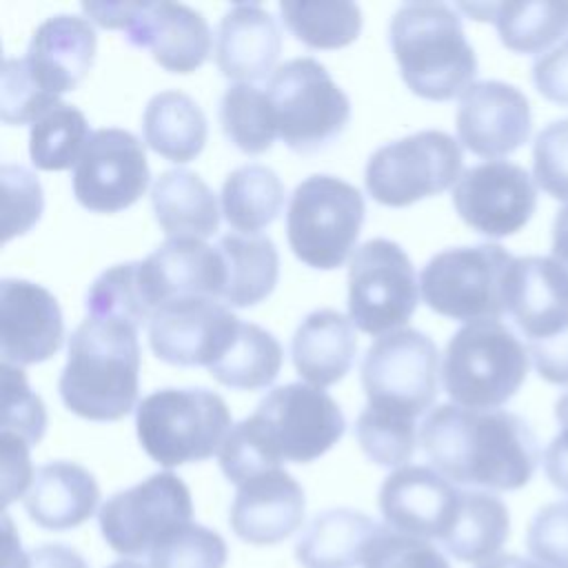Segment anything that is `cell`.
Instances as JSON below:
<instances>
[{"instance_id":"83f0119b","label":"cell","mask_w":568,"mask_h":568,"mask_svg":"<svg viewBox=\"0 0 568 568\" xmlns=\"http://www.w3.org/2000/svg\"><path fill=\"white\" fill-rule=\"evenodd\" d=\"M382 524L353 508H331L313 517L295 546L302 568H355Z\"/></svg>"},{"instance_id":"9a60e30c","label":"cell","mask_w":568,"mask_h":568,"mask_svg":"<svg viewBox=\"0 0 568 568\" xmlns=\"http://www.w3.org/2000/svg\"><path fill=\"white\" fill-rule=\"evenodd\" d=\"M459 217L481 235L506 237L528 224L537 209V186L528 171L506 160H488L462 173L453 189Z\"/></svg>"},{"instance_id":"6f0895ef","label":"cell","mask_w":568,"mask_h":568,"mask_svg":"<svg viewBox=\"0 0 568 568\" xmlns=\"http://www.w3.org/2000/svg\"><path fill=\"white\" fill-rule=\"evenodd\" d=\"M4 568H29V552H22L20 539L11 526L9 515H4Z\"/></svg>"},{"instance_id":"c3c4849f","label":"cell","mask_w":568,"mask_h":568,"mask_svg":"<svg viewBox=\"0 0 568 568\" xmlns=\"http://www.w3.org/2000/svg\"><path fill=\"white\" fill-rule=\"evenodd\" d=\"M528 552L546 568H568V501L537 510L526 535Z\"/></svg>"},{"instance_id":"8992f818","label":"cell","mask_w":568,"mask_h":568,"mask_svg":"<svg viewBox=\"0 0 568 568\" xmlns=\"http://www.w3.org/2000/svg\"><path fill=\"white\" fill-rule=\"evenodd\" d=\"M277 138L295 153H315L342 135L351 100L315 58L280 64L264 89Z\"/></svg>"},{"instance_id":"8fae6325","label":"cell","mask_w":568,"mask_h":568,"mask_svg":"<svg viewBox=\"0 0 568 568\" xmlns=\"http://www.w3.org/2000/svg\"><path fill=\"white\" fill-rule=\"evenodd\" d=\"M410 257L386 237L364 242L348 264V317L368 333L382 335L406 324L417 308L419 288Z\"/></svg>"},{"instance_id":"d6986e66","label":"cell","mask_w":568,"mask_h":568,"mask_svg":"<svg viewBox=\"0 0 568 568\" xmlns=\"http://www.w3.org/2000/svg\"><path fill=\"white\" fill-rule=\"evenodd\" d=\"M64 322L53 293L29 280L0 284L2 364L29 366L49 359L62 346Z\"/></svg>"},{"instance_id":"836d02e7","label":"cell","mask_w":568,"mask_h":568,"mask_svg":"<svg viewBox=\"0 0 568 568\" xmlns=\"http://www.w3.org/2000/svg\"><path fill=\"white\" fill-rule=\"evenodd\" d=\"M282 346L266 328L240 322L226 353L209 366L213 379L237 390H262L271 386L282 368Z\"/></svg>"},{"instance_id":"f907efd6","label":"cell","mask_w":568,"mask_h":568,"mask_svg":"<svg viewBox=\"0 0 568 568\" xmlns=\"http://www.w3.org/2000/svg\"><path fill=\"white\" fill-rule=\"evenodd\" d=\"M532 82L546 100L568 104V36L535 60Z\"/></svg>"},{"instance_id":"d4e9b609","label":"cell","mask_w":568,"mask_h":568,"mask_svg":"<svg viewBox=\"0 0 568 568\" xmlns=\"http://www.w3.org/2000/svg\"><path fill=\"white\" fill-rule=\"evenodd\" d=\"M282 51L275 18L257 2H237L220 20L215 62L222 75L240 82L262 80L273 73Z\"/></svg>"},{"instance_id":"bcb514c9","label":"cell","mask_w":568,"mask_h":568,"mask_svg":"<svg viewBox=\"0 0 568 568\" xmlns=\"http://www.w3.org/2000/svg\"><path fill=\"white\" fill-rule=\"evenodd\" d=\"M362 568H450V564L430 541L382 526L366 550Z\"/></svg>"},{"instance_id":"ac0fdd59","label":"cell","mask_w":568,"mask_h":568,"mask_svg":"<svg viewBox=\"0 0 568 568\" xmlns=\"http://www.w3.org/2000/svg\"><path fill=\"white\" fill-rule=\"evenodd\" d=\"M457 138L475 155L499 160L519 149L532 126L526 95L506 82H473L457 104Z\"/></svg>"},{"instance_id":"ba28073f","label":"cell","mask_w":568,"mask_h":568,"mask_svg":"<svg viewBox=\"0 0 568 568\" xmlns=\"http://www.w3.org/2000/svg\"><path fill=\"white\" fill-rule=\"evenodd\" d=\"M513 255L499 244L455 246L435 253L419 273L426 306L459 322L499 320Z\"/></svg>"},{"instance_id":"484cf974","label":"cell","mask_w":568,"mask_h":568,"mask_svg":"<svg viewBox=\"0 0 568 568\" xmlns=\"http://www.w3.org/2000/svg\"><path fill=\"white\" fill-rule=\"evenodd\" d=\"M100 486L91 470L75 462H49L36 468L24 495V510L44 530H71L98 508Z\"/></svg>"},{"instance_id":"3957f363","label":"cell","mask_w":568,"mask_h":568,"mask_svg":"<svg viewBox=\"0 0 568 568\" xmlns=\"http://www.w3.org/2000/svg\"><path fill=\"white\" fill-rule=\"evenodd\" d=\"M406 87L426 100L462 95L477 73V58L457 11L444 2H406L388 29Z\"/></svg>"},{"instance_id":"44dd1931","label":"cell","mask_w":568,"mask_h":568,"mask_svg":"<svg viewBox=\"0 0 568 568\" xmlns=\"http://www.w3.org/2000/svg\"><path fill=\"white\" fill-rule=\"evenodd\" d=\"M304 488L286 470H268L237 486L229 521L233 532L253 546H273L304 521Z\"/></svg>"},{"instance_id":"7bdbcfd3","label":"cell","mask_w":568,"mask_h":568,"mask_svg":"<svg viewBox=\"0 0 568 568\" xmlns=\"http://www.w3.org/2000/svg\"><path fill=\"white\" fill-rule=\"evenodd\" d=\"M2 422L0 433L16 435L29 446H38L47 428V410L38 393L27 384L24 371L2 364Z\"/></svg>"},{"instance_id":"ffe728a7","label":"cell","mask_w":568,"mask_h":568,"mask_svg":"<svg viewBox=\"0 0 568 568\" xmlns=\"http://www.w3.org/2000/svg\"><path fill=\"white\" fill-rule=\"evenodd\" d=\"M129 44L149 49L153 60L173 73H191L211 53L213 36L200 11L182 2H140L124 31Z\"/></svg>"},{"instance_id":"4fadbf2b","label":"cell","mask_w":568,"mask_h":568,"mask_svg":"<svg viewBox=\"0 0 568 568\" xmlns=\"http://www.w3.org/2000/svg\"><path fill=\"white\" fill-rule=\"evenodd\" d=\"M149 178L144 146L131 131L98 129L73 166V195L89 211L118 213L144 195Z\"/></svg>"},{"instance_id":"60d3db41","label":"cell","mask_w":568,"mask_h":568,"mask_svg":"<svg viewBox=\"0 0 568 568\" xmlns=\"http://www.w3.org/2000/svg\"><path fill=\"white\" fill-rule=\"evenodd\" d=\"M355 435L364 455L386 468H402L413 457L415 444L419 442L415 419L371 406L359 413Z\"/></svg>"},{"instance_id":"7c38bea8","label":"cell","mask_w":568,"mask_h":568,"mask_svg":"<svg viewBox=\"0 0 568 568\" xmlns=\"http://www.w3.org/2000/svg\"><path fill=\"white\" fill-rule=\"evenodd\" d=\"M193 519L186 484L171 470L111 495L98 513L104 541L122 557H142L171 530Z\"/></svg>"},{"instance_id":"d590c367","label":"cell","mask_w":568,"mask_h":568,"mask_svg":"<svg viewBox=\"0 0 568 568\" xmlns=\"http://www.w3.org/2000/svg\"><path fill=\"white\" fill-rule=\"evenodd\" d=\"M280 13L286 29L311 49H342L362 31V11L346 0H284Z\"/></svg>"},{"instance_id":"db71d44e","label":"cell","mask_w":568,"mask_h":568,"mask_svg":"<svg viewBox=\"0 0 568 568\" xmlns=\"http://www.w3.org/2000/svg\"><path fill=\"white\" fill-rule=\"evenodd\" d=\"M82 11L104 29L126 31L140 11V2H84Z\"/></svg>"},{"instance_id":"ab89813d","label":"cell","mask_w":568,"mask_h":568,"mask_svg":"<svg viewBox=\"0 0 568 568\" xmlns=\"http://www.w3.org/2000/svg\"><path fill=\"white\" fill-rule=\"evenodd\" d=\"M217 459L224 477L235 486H242L268 470H277L284 462L255 413L229 430Z\"/></svg>"},{"instance_id":"f6af8a7d","label":"cell","mask_w":568,"mask_h":568,"mask_svg":"<svg viewBox=\"0 0 568 568\" xmlns=\"http://www.w3.org/2000/svg\"><path fill=\"white\" fill-rule=\"evenodd\" d=\"M42 189L36 175L18 164H2V231L4 242L27 233L42 213Z\"/></svg>"},{"instance_id":"f1b7e54d","label":"cell","mask_w":568,"mask_h":568,"mask_svg":"<svg viewBox=\"0 0 568 568\" xmlns=\"http://www.w3.org/2000/svg\"><path fill=\"white\" fill-rule=\"evenodd\" d=\"M151 206L169 237L204 240L220 226L215 193L189 169L164 171L151 189Z\"/></svg>"},{"instance_id":"9f6ffc18","label":"cell","mask_w":568,"mask_h":568,"mask_svg":"<svg viewBox=\"0 0 568 568\" xmlns=\"http://www.w3.org/2000/svg\"><path fill=\"white\" fill-rule=\"evenodd\" d=\"M568 273V204L557 213L552 224V255Z\"/></svg>"},{"instance_id":"4dcf8cb0","label":"cell","mask_w":568,"mask_h":568,"mask_svg":"<svg viewBox=\"0 0 568 568\" xmlns=\"http://www.w3.org/2000/svg\"><path fill=\"white\" fill-rule=\"evenodd\" d=\"M215 246L226 266V286L222 293L226 306L246 308L271 295L280 275V257L271 237L229 233Z\"/></svg>"},{"instance_id":"680465c9","label":"cell","mask_w":568,"mask_h":568,"mask_svg":"<svg viewBox=\"0 0 568 568\" xmlns=\"http://www.w3.org/2000/svg\"><path fill=\"white\" fill-rule=\"evenodd\" d=\"M477 568H546V566L537 564L535 559H524L519 555H497Z\"/></svg>"},{"instance_id":"7a4b0ae2","label":"cell","mask_w":568,"mask_h":568,"mask_svg":"<svg viewBox=\"0 0 568 568\" xmlns=\"http://www.w3.org/2000/svg\"><path fill=\"white\" fill-rule=\"evenodd\" d=\"M138 373V328L87 317L69 339L58 390L71 413L91 422H115L135 408Z\"/></svg>"},{"instance_id":"f5cc1de1","label":"cell","mask_w":568,"mask_h":568,"mask_svg":"<svg viewBox=\"0 0 568 568\" xmlns=\"http://www.w3.org/2000/svg\"><path fill=\"white\" fill-rule=\"evenodd\" d=\"M555 417L561 426L544 453V470L555 488L568 495V390L555 404Z\"/></svg>"},{"instance_id":"5bb4252c","label":"cell","mask_w":568,"mask_h":568,"mask_svg":"<svg viewBox=\"0 0 568 568\" xmlns=\"http://www.w3.org/2000/svg\"><path fill=\"white\" fill-rule=\"evenodd\" d=\"M255 415L286 462L308 464L331 450L346 430L339 404L317 386L286 384L260 399Z\"/></svg>"},{"instance_id":"816d5d0a","label":"cell","mask_w":568,"mask_h":568,"mask_svg":"<svg viewBox=\"0 0 568 568\" xmlns=\"http://www.w3.org/2000/svg\"><path fill=\"white\" fill-rule=\"evenodd\" d=\"M526 348L541 379L568 386V326L546 339L528 342Z\"/></svg>"},{"instance_id":"7402d4cb","label":"cell","mask_w":568,"mask_h":568,"mask_svg":"<svg viewBox=\"0 0 568 568\" xmlns=\"http://www.w3.org/2000/svg\"><path fill=\"white\" fill-rule=\"evenodd\" d=\"M155 311L178 297L222 302L226 266L217 246L195 237H169L142 260ZM155 315V313H153Z\"/></svg>"},{"instance_id":"2e32d148","label":"cell","mask_w":568,"mask_h":568,"mask_svg":"<svg viewBox=\"0 0 568 568\" xmlns=\"http://www.w3.org/2000/svg\"><path fill=\"white\" fill-rule=\"evenodd\" d=\"M240 320L217 300L178 297L155 311L149 344L158 359L175 366H211L231 346Z\"/></svg>"},{"instance_id":"d6a6232c","label":"cell","mask_w":568,"mask_h":568,"mask_svg":"<svg viewBox=\"0 0 568 568\" xmlns=\"http://www.w3.org/2000/svg\"><path fill=\"white\" fill-rule=\"evenodd\" d=\"M284 204V184L266 164H242L222 184V213L235 231L255 235L268 226Z\"/></svg>"},{"instance_id":"e0dca14e","label":"cell","mask_w":568,"mask_h":568,"mask_svg":"<svg viewBox=\"0 0 568 568\" xmlns=\"http://www.w3.org/2000/svg\"><path fill=\"white\" fill-rule=\"evenodd\" d=\"M459 501L462 490L430 466H402L379 488V510L386 526L424 541L446 539Z\"/></svg>"},{"instance_id":"7dc6e473","label":"cell","mask_w":568,"mask_h":568,"mask_svg":"<svg viewBox=\"0 0 568 568\" xmlns=\"http://www.w3.org/2000/svg\"><path fill=\"white\" fill-rule=\"evenodd\" d=\"M532 173L555 200L568 202V120H559L539 131L532 146Z\"/></svg>"},{"instance_id":"6da1fadb","label":"cell","mask_w":568,"mask_h":568,"mask_svg":"<svg viewBox=\"0 0 568 568\" xmlns=\"http://www.w3.org/2000/svg\"><path fill=\"white\" fill-rule=\"evenodd\" d=\"M419 446L448 481L488 490H517L539 462L537 437L510 410L439 404L419 426Z\"/></svg>"},{"instance_id":"94428289","label":"cell","mask_w":568,"mask_h":568,"mask_svg":"<svg viewBox=\"0 0 568 568\" xmlns=\"http://www.w3.org/2000/svg\"><path fill=\"white\" fill-rule=\"evenodd\" d=\"M109 568H146V566H142V564H138V561H133V559H120V561L111 564Z\"/></svg>"},{"instance_id":"f35d334b","label":"cell","mask_w":568,"mask_h":568,"mask_svg":"<svg viewBox=\"0 0 568 568\" xmlns=\"http://www.w3.org/2000/svg\"><path fill=\"white\" fill-rule=\"evenodd\" d=\"M220 124L224 135L251 155L268 151L277 138L268 98L251 82H235L224 91L220 100Z\"/></svg>"},{"instance_id":"cb8c5ba5","label":"cell","mask_w":568,"mask_h":568,"mask_svg":"<svg viewBox=\"0 0 568 568\" xmlns=\"http://www.w3.org/2000/svg\"><path fill=\"white\" fill-rule=\"evenodd\" d=\"M95 58V29L82 16L58 13L40 22L27 47L33 80L51 95L73 91Z\"/></svg>"},{"instance_id":"277c9868","label":"cell","mask_w":568,"mask_h":568,"mask_svg":"<svg viewBox=\"0 0 568 568\" xmlns=\"http://www.w3.org/2000/svg\"><path fill=\"white\" fill-rule=\"evenodd\" d=\"M528 348L499 320L462 326L448 342L442 384L453 404L473 410H497L526 382Z\"/></svg>"},{"instance_id":"11a10c76","label":"cell","mask_w":568,"mask_h":568,"mask_svg":"<svg viewBox=\"0 0 568 568\" xmlns=\"http://www.w3.org/2000/svg\"><path fill=\"white\" fill-rule=\"evenodd\" d=\"M29 568H89V564L71 546L42 544L29 552Z\"/></svg>"},{"instance_id":"52a82bcc","label":"cell","mask_w":568,"mask_h":568,"mask_svg":"<svg viewBox=\"0 0 568 568\" xmlns=\"http://www.w3.org/2000/svg\"><path fill=\"white\" fill-rule=\"evenodd\" d=\"M364 213L357 186L335 175H311L295 186L288 200V246L300 262L313 268H337L359 237Z\"/></svg>"},{"instance_id":"f546056e","label":"cell","mask_w":568,"mask_h":568,"mask_svg":"<svg viewBox=\"0 0 568 568\" xmlns=\"http://www.w3.org/2000/svg\"><path fill=\"white\" fill-rule=\"evenodd\" d=\"M144 142L162 158L184 164L200 155L206 142V115L184 91L169 89L155 93L142 115Z\"/></svg>"},{"instance_id":"9c48e42d","label":"cell","mask_w":568,"mask_h":568,"mask_svg":"<svg viewBox=\"0 0 568 568\" xmlns=\"http://www.w3.org/2000/svg\"><path fill=\"white\" fill-rule=\"evenodd\" d=\"M462 164L459 142L444 131L426 129L373 151L364 184L375 202L408 206L457 184Z\"/></svg>"},{"instance_id":"603a6c76","label":"cell","mask_w":568,"mask_h":568,"mask_svg":"<svg viewBox=\"0 0 568 568\" xmlns=\"http://www.w3.org/2000/svg\"><path fill=\"white\" fill-rule=\"evenodd\" d=\"M506 311L528 342L568 326V273L552 257H515L506 280Z\"/></svg>"},{"instance_id":"5b68a950","label":"cell","mask_w":568,"mask_h":568,"mask_svg":"<svg viewBox=\"0 0 568 568\" xmlns=\"http://www.w3.org/2000/svg\"><path fill=\"white\" fill-rule=\"evenodd\" d=\"M231 428L224 399L206 388H160L135 408L140 446L164 468L209 459Z\"/></svg>"},{"instance_id":"ee69618b","label":"cell","mask_w":568,"mask_h":568,"mask_svg":"<svg viewBox=\"0 0 568 568\" xmlns=\"http://www.w3.org/2000/svg\"><path fill=\"white\" fill-rule=\"evenodd\" d=\"M55 104H60V98L47 93L33 80L24 58L4 60L0 89V115L4 124H33Z\"/></svg>"},{"instance_id":"e575fe53","label":"cell","mask_w":568,"mask_h":568,"mask_svg":"<svg viewBox=\"0 0 568 568\" xmlns=\"http://www.w3.org/2000/svg\"><path fill=\"white\" fill-rule=\"evenodd\" d=\"M87 317L115 320L140 328L151 322L155 304L146 284L142 262H124L95 277L87 293Z\"/></svg>"},{"instance_id":"30bf717a","label":"cell","mask_w":568,"mask_h":568,"mask_svg":"<svg viewBox=\"0 0 568 568\" xmlns=\"http://www.w3.org/2000/svg\"><path fill=\"white\" fill-rule=\"evenodd\" d=\"M439 353L417 328L377 337L362 359V386L371 408L417 419L437 397Z\"/></svg>"},{"instance_id":"4316f807","label":"cell","mask_w":568,"mask_h":568,"mask_svg":"<svg viewBox=\"0 0 568 568\" xmlns=\"http://www.w3.org/2000/svg\"><path fill=\"white\" fill-rule=\"evenodd\" d=\"M357 337L351 317L333 308L308 313L291 339L297 373L317 388L339 382L353 366Z\"/></svg>"},{"instance_id":"74e56055","label":"cell","mask_w":568,"mask_h":568,"mask_svg":"<svg viewBox=\"0 0 568 568\" xmlns=\"http://www.w3.org/2000/svg\"><path fill=\"white\" fill-rule=\"evenodd\" d=\"M91 133L84 113L67 102L55 104L31 124L29 155L31 164L42 171H64L75 166Z\"/></svg>"},{"instance_id":"b9f144b4","label":"cell","mask_w":568,"mask_h":568,"mask_svg":"<svg viewBox=\"0 0 568 568\" xmlns=\"http://www.w3.org/2000/svg\"><path fill=\"white\" fill-rule=\"evenodd\" d=\"M226 541L220 532L189 521L164 535L149 552V568H224Z\"/></svg>"},{"instance_id":"91938a15","label":"cell","mask_w":568,"mask_h":568,"mask_svg":"<svg viewBox=\"0 0 568 568\" xmlns=\"http://www.w3.org/2000/svg\"><path fill=\"white\" fill-rule=\"evenodd\" d=\"M497 4L499 2H470V4H457V9L459 11H464V13H468L473 20H481V22H486V20H495V13H497Z\"/></svg>"},{"instance_id":"1f68e13d","label":"cell","mask_w":568,"mask_h":568,"mask_svg":"<svg viewBox=\"0 0 568 568\" xmlns=\"http://www.w3.org/2000/svg\"><path fill=\"white\" fill-rule=\"evenodd\" d=\"M508 532L510 515L499 497L484 490H462L455 524L442 544L455 559L481 566L497 557Z\"/></svg>"},{"instance_id":"8d00e7d4","label":"cell","mask_w":568,"mask_h":568,"mask_svg":"<svg viewBox=\"0 0 568 568\" xmlns=\"http://www.w3.org/2000/svg\"><path fill=\"white\" fill-rule=\"evenodd\" d=\"M493 22L506 49L515 53H539L568 31V2H499Z\"/></svg>"},{"instance_id":"681fc988","label":"cell","mask_w":568,"mask_h":568,"mask_svg":"<svg viewBox=\"0 0 568 568\" xmlns=\"http://www.w3.org/2000/svg\"><path fill=\"white\" fill-rule=\"evenodd\" d=\"M29 444L16 435L0 433L2 450V504L9 506L13 499L27 495L33 481V468L29 462Z\"/></svg>"}]
</instances>
